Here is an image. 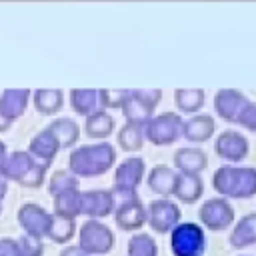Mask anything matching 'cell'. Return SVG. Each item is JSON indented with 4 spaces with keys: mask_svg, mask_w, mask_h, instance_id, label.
<instances>
[{
    "mask_svg": "<svg viewBox=\"0 0 256 256\" xmlns=\"http://www.w3.org/2000/svg\"><path fill=\"white\" fill-rule=\"evenodd\" d=\"M116 162V148L108 142L84 144L72 148L68 156V170L76 178H96L106 174Z\"/></svg>",
    "mask_w": 256,
    "mask_h": 256,
    "instance_id": "6da1fadb",
    "label": "cell"
},
{
    "mask_svg": "<svg viewBox=\"0 0 256 256\" xmlns=\"http://www.w3.org/2000/svg\"><path fill=\"white\" fill-rule=\"evenodd\" d=\"M214 190L230 200H244L256 196V168L254 166H236V164H222L216 168L212 176Z\"/></svg>",
    "mask_w": 256,
    "mask_h": 256,
    "instance_id": "7a4b0ae2",
    "label": "cell"
},
{
    "mask_svg": "<svg viewBox=\"0 0 256 256\" xmlns=\"http://www.w3.org/2000/svg\"><path fill=\"white\" fill-rule=\"evenodd\" d=\"M48 166L38 162L34 156L28 154V150H14L6 156L0 176L6 182H16L24 188H40L46 180Z\"/></svg>",
    "mask_w": 256,
    "mask_h": 256,
    "instance_id": "3957f363",
    "label": "cell"
},
{
    "mask_svg": "<svg viewBox=\"0 0 256 256\" xmlns=\"http://www.w3.org/2000/svg\"><path fill=\"white\" fill-rule=\"evenodd\" d=\"M162 100V90L160 88H138V90H128V96L122 104V114L126 122L140 124L144 126L154 114L156 106Z\"/></svg>",
    "mask_w": 256,
    "mask_h": 256,
    "instance_id": "277c9868",
    "label": "cell"
},
{
    "mask_svg": "<svg viewBox=\"0 0 256 256\" xmlns=\"http://www.w3.org/2000/svg\"><path fill=\"white\" fill-rule=\"evenodd\" d=\"M184 118L178 112H162L152 116L144 124V140L152 142L154 146H168L182 138Z\"/></svg>",
    "mask_w": 256,
    "mask_h": 256,
    "instance_id": "5b68a950",
    "label": "cell"
},
{
    "mask_svg": "<svg viewBox=\"0 0 256 256\" xmlns=\"http://www.w3.org/2000/svg\"><path fill=\"white\" fill-rule=\"evenodd\" d=\"M170 250L174 256H204L206 234L196 222H180L170 232Z\"/></svg>",
    "mask_w": 256,
    "mask_h": 256,
    "instance_id": "8992f818",
    "label": "cell"
},
{
    "mask_svg": "<svg viewBox=\"0 0 256 256\" xmlns=\"http://www.w3.org/2000/svg\"><path fill=\"white\" fill-rule=\"evenodd\" d=\"M78 246L88 256H102L114 248V232L102 220H86L78 230Z\"/></svg>",
    "mask_w": 256,
    "mask_h": 256,
    "instance_id": "52a82bcc",
    "label": "cell"
},
{
    "mask_svg": "<svg viewBox=\"0 0 256 256\" xmlns=\"http://www.w3.org/2000/svg\"><path fill=\"white\" fill-rule=\"evenodd\" d=\"M144 174H146V162H144V158H138V156L124 158L116 166V170H114L112 194H116L118 198L134 196L138 184L144 178Z\"/></svg>",
    "mask_w": 256,
    "mask_h": 256,
    "instance_id": "ba28073f",
    "label": "cell"
},
{
    "mask_svg": "<svg viewBox=\"0 0 256 256\" xmlns=\"http://www.w3.org/2000/svg\"><path fill=\"white\" fill-rule=\"evenodd\" d=\"M180 218L182 210L178 202L170 198H158L146 206V224L156 234H170L180 224Z\"/></svg>",
    "mask_w": 256,
    "mask_h": 256,
    "instance_id": "9c48e42d",
    "label": "cell"
},
{
    "mask_svg": "<svg viewBox=\"0 0 256 256\" xmlns=\"http://www.w3.org/2000/svg\"><path fill=\"white\" fill-rule=\"evenodd\" d=\"M16 220H18L20 228L24 230V236L42 242L44 238H48L50 224H52V212H48L40 204L26 202L18 208Z\"/></svg>",
    "mask_w": 256,
    "mask_h": 256,
    "instance_id": "30bf717a",
    "label": "cell"
},
{
    "mask_svg": "<svg viewBox=\"0 0 256 256\" xmlns=\"http://www.w3.org/2000/svg\"><path fill=\"white\" fill-rule=\"evenodd\" d=\"M198 218H200L202 228L212 230V232H222L234 224V208L230 200L222 196H214V198L204 200V204L198 210Z\"/></svg>",
    "mask_w": 256,
    "mask_h": 256,
    "instance_id": "8fae6325",
    "label": "cell"
},
{
    "mask_svg": "<svg viewBox=\"0 0 256 256\" xmlns=\"http://www.w3.org/2000/svg\"><path fill=\"white\" fill-rule=\"evenodd\" d=\"M214 152L220 160H226L228 164H236L244 160L250 152L248 138L238 130H222L214 140Z\"/></svg>",
    "mask_w": 256,
    "mask_h": 256,
    "instance_id": "7c38bea8",
    "label": "cell"
},
{
    "mask_svg": "<svg viewBox=\"0 0 256 256\" xmlns=\"http://www.w3.org/2000/svg\"><path fill=\"white\" fill-rule=\"evenodd\" d=\"M112 214H114L116 226L124 232H136L146 224V206L142 204L138 194L120 198Z\"/></svg>",
    "mask_w": 256,
    "mask_h": 256,
    "instance_id": "4fadbf2b",
    "label": "cell"
},
{
    "mask_svg": "<svg viewBox=\"0 0 256 256\" xmlns=\"http://www.w3.org/2000/svg\"><path fill=\"white\" fill-rule=\"evenodd\" d=\"M116 208V198L112 190H86L80 194V216H88V220H102L110 216Z\"/></svg>",
    "mask_w": 256,
    "mask_h": 256,
    "instance_id": "5bb4252c",
    "label": "cell"
},
{
    "mask_svg": "<svg viewBox=\"0 0 256 256\" xmlns=\"http://www.w3.org/2000/svg\"><path fill=\"white\" fill-rule=\"evenodd\" d=\"M246 102H248V98L244 96V92H240L236 88H220L214 96V110H216L218 118H222L224 122L236 124L238 114L242 112Z\"/></svg>",
    "mask_w": 256,
    "mask_h": 256,
    "instance_id": "9a60e30c",
    "label": "cell"
},
{
    "mask_svg": "<svg viewBox=\"0 0 256 256\" xmlns=\"http://www.w3.org/2000/svg\"><path fill=\"white\" fill-rule=\"evenodd\" d=\"M32 98V90L28 88H8L0 94V116L6 122H16L24 112Z\"/></svg>",
    "mask_w": 256,
    "mask_h": 256,
    "instance_id": "2e32d148",
    "label": "cell"
},
{
    "mask_svg": "<svg viewBox=\"0 0 256 256\" xmlns=\"http://www.w3.org/2000/svg\"><path fill=\"white\" fill-rule=\"evenodd\" d=\"M60 152V144L56 140V136L52 134V130L46 126L42 128L40 132H36L32 138H30V144H28V154L34 156L38 162L46 164L50 168V164L54 162L56 154Z\"/></svg>",
    "mask_w": 256,
    "mask_h": 256,
    "instance_id": "e0dca14e",
    "label": "cell"
},
{
    "mask_svg": "<svg viewBox=\"0 0 256 256\" xmlns=\"http://www.w3.org/2000/svg\"><path fill=\"white\" fill-rule=\"evenodd\" d=\"M174 168L180 174H200L208 166V154L196 146H182L174 150Z\"/></svg>",
    "mask_w": 256,
    "mask_h": 256,
    "instance_id": "ac0fdd59",
    "label": "cell"
},
{
    "mask_svg": "<svg viewBox=\"0 0 256 256\" xmlns=\"http://www.w3.org/2000/svg\"><path fill=\"white\" fill-rule=\"evenodd\" d=\"M214 132H216V120L210 114H194L188 120H184L182 126V136L194 144L208 142L214 136Z\"/></svg>",
    "mask_w": 256,
    "mask_h": 256,
    "instance_id": "d6986e66",
    "label": "cell"
},
{
    "mask_svg": "<svg viewBox=\"0 0 256 256\" xmlns=\"http://www.w3.org/2000/svg\"><path fill=\"white\" fill-rule=\"evenodd\" d=\"M204 194V182L200 174H180L176 172L172 196L182 204H194Z\"/></svg>",
    "mask_w": 256,
    "mask_h": 256,
    "instance_id": "ffe728a7",
    "label": "cell"
},
{
    "mask_svg": "<svg viewBox=\"0 0 256 256\" xmlns=\"http://www.w3.org/2000/svg\"><path fill=\"white\" fill-rule=\"evenodd\" d=\"M230 246L234 250H242L256 244V212L244 214L232 228V234L228 238Z\"/></svg>",
    "mask_w": 256,
    "mask_h": 256,
    "instance_id": "44dd1931",
    "label": "cell"
},
{
    "mask_svg": "<svg viewBox=\"0 0 256 256\" xmlns=\"http://www.w3.org/2000/svg\"><path fill=\"white\" fill-rule=\"evenodd\" d=\"M70 106L80 116H92L102 110L100 92L96 88H72L70 90Z\"/></svg>",
    "mask_w": 256,
    "mask_h": 256,
    "instance_id": "7402d4cb",
    "label": "cell"
},
{
    "mask_svg": "<svg viewBox=\"0 0 256 256\" xmlns=\"http://www.w3.org/2000/svg\"><path fill=\"white\" fill-rule=\"evenodd\" d=\"M44 254V244L20 236V238H0V256H42Z\"/></svg>",
    "mask_w": 256,
    "mask_h": 256,
    "instance_id": "603a6c76",
    "label": "cell"
},
{
    "mask_svg": "<svg viewBox=\"0 0 256 256\" xmlns=\"http://www.w3.org/2000/svg\"><path fill=\"white\" fill-rule=\"evenodd\" d=\"M174 182H176V172L166 166V164H156L146 176V184L152 192L160 196H172L174 192Z\"/></svg>",
    "mask_w": 256,
    "mask_h": 256,
    "instance_id": "cb8c5ba5",
    "label": "cell"
},
{
    "mask_svg": "<svg viewBox=\"0 0 256 256\" xmlns=\"http://www.w3.org/2000/svg\"><path fill=\"white\" fill-rule=\"evenodd\" d=\"M32 104L40 114L52 116L60 112L64 104V92L58 88H38L32 92Z\"/></svg>",
    "mask_w": 256,
    "mask_h": 256,
    "instance_id": "d4e9b609",
    "label": "cell"
},
{
    "mask_svg": "<svg viewBox=\"0 0 256 256\" xmlns=\"http://www.w3.org/2000/svg\"><path fill=\"white\" fill-rule=\"evenodd\" d=\"M48 128L56 136V140L60 144V150L62 148H72L78 142V138H80V126L72 118H68V116H60V118L52 120L48 124Z\"/></svg>",
    "mask_w": 256,
    "mask_h": 256,
    "instance_id": "484cf974",
    "label": "cell"
},
{
    "mask_svg": "<svg viewBox=\"0 0 256 256\" xmlns=\"http://www.w3.org/2000/svg\"><path fill=\"white\" fill-rule=\"evenodd\" d=\"M114 126H116L114 116L108 114L106 110H100V112H96V114H92V116L86 118V122H84V132H86L88 138L104 140V138H108V136L114 132Z\"/></svg>",
    "mask_w": 256,
    "mask_h": 256,
    "instance_id": "4316f807",
    "label": "cell"
},
{
    "mask_svg": "<svg viewBox=\"0 0 256 256\" xmlns=\"http://www.w3.org/2000/svg\"><path fill=\"white\" fill-rule=\"evenodd\" d=\"M80 194H82L80 188H72V190L56 194L52 198L54 200V212L52 214L76 220V216H80Z\"/></svg>",
    "mask_w": 256,
    "mask_h": 256,
    "instance_id": "83f0119b",
    "label": "cell"
},
{
    "mask_svg": "<svg viewBox=\"0 0 256 256\" xmlns=\"http://www.w3.org/2000/svg\"><path fill=\"white\" fill-rule=\"evenodd\" d=\"M174 104L180 112L194 116V112H198L204 106V90L202 88H176Z\"/></svg>",
    "mask_w": 256,
    "mask_h": 256,
    "instance_id": "f1b7e54d",
    "label": "cell"
},
{
    "mask_svg": "<svg viewBox=\"0 0 256 256\" xmlns=\"http://www.w3.org/2000/svg\"><path fill=\"white\" fill-rule=\"evenodd\" d=\"M116 140H118L120 150H124V152H138L144 146V126L126 122L120 128Z\"/></svg>",
    "mask_w": 256,
    "mask_h": 256,
    "instance_id": "f546056e",
    "label": "cell"
},
{
    "mask_svg": "<svg viewBox=\"0 0 256 256\" xmlns=\"http://www.w3.org/2000/svg\"><path fill=\"white\" fill-rule=\"evenodd\" d=\"M76 234V220L72 218H62L52 214V224H50V232L48 238L56 244H66L72 240V236Z\"/></svg>",
    "mask_w": 256,
    "mask_h": 256,
    "instance_id": "4dcf8cb0",
    "label": "cell"
},
{
    "mask_svg": "<svg viewBox=\"0 0 256 256\" xmlns=\"http://www.w3.org/2000/svg\"><path fill=\"white\" fill-rule=\"evenodd\" d=\"M128 256H158V244L150 234L136 232L128 240Z\"/></svg>",
    "mask_w": 256,
    "mask_h": 256,
    "instance_id": "1f68e13d",
    "label": "cell"
},
{
    "mask_svg": "<svg viewBox=\"0 0 256 256\" xmlns=\"http://www.w3.org/2000/svg\"><path fill=\"white\" fill-rule=\"evenodd\" d=\"M78 186H80V178H76L70 170H56V172L50 176L48 194L54 198L56 194L66 192V190H72V188H78Z\"/></svg>",
    "mask_w": 256,
    "mask_h": 256,
    "instance_id": "d6a6232c",
    "label": "cell"
},
{
    "mask_svg": "<svg viewBox=\"0 0 256 256\" xmlns=\"http://www.w3.org/2000/svg\"><path fill=\"white\" fill-rule=\"evenodd\" d=\"M98 92H100L102 110H106V108H122V104H124V100L128 96V90H116V88H102Z\"/></svg>",
    "mask_w": 256,
    "mask_h": 256,
    "instance_id": "836d02e7",
    "label": "cell"
},
{
    "mask_svg": "<svg viewBox=\"0 0 256 256\" xmlns=\"http://www.w3.org/2000/svg\"><path fill=\"white\" fill-rule=\"evenodd\" d=\"M236 124L246 128V130H250V132H256V102H252V100L246 102V106L238 114Z\"/></svg>",
    "mask_w": 256,
    "mask_h": 256,
    "instance_id": "e575fe53",
    "label": "cell"
},
{
    "mask_svg": "<svg viewBox=\"0 0 256 256\" xmlns=\"http://www.w3.org/2000/svg\"><path fill=\"white\" fill-rule=\"evenodd\" d=\"M58 256H88V254L76 244V246H66V248H62V252H60Z\"/></svg>",
    "mask_w": 256,
    "mask_h": 256,
    "instance_id": "d590c367",
    "label": "cell"
},
{
    "mask_svg": "<svg viewBox=\"0 0 256 256\" xmlns=\"http://www.w3.org/2000/svg\"><path fill=\"white\" fill-rule=\"evenodd\" d=\"M6 192H8V182L0 176V214H2V202L6 198Z\"/></svg>",
    "mask_w": 256,
    "mask_h": 256,
    "instance_id": "8d00e7d4",
    "label": "cell"
},
{
    "mask_svg": "<svg viewBox=\"0 0 256 256\" xmlns=\"http://www.w3.org/2000/svg\"><path fill=\"white\" fill-rule=\"evenodd\" d=\"M6 156H8V152H6V144L0 140V170H2V164H4Z\"/></svg>",
    "mask_w": 256,
    "mask_h": 256,
    "instance_id": "74e56055",
    "label": "cell"
},
{
    "mask_svg": "<svg viewBox=\"0 0 256 256\" xmlns=\"http://www.w3.org/2000/svg\"><path fill=\"white\" fill-rule=\"evenodd\" d=\"M10 126H12V124H10V122H6V120L0 116V132H6V130H10Z\"/></svg>",
    "mask_w": 256,
    "mask_h": 256,
    "instance_id": "f35d334b",
    "label": "cell"
},
{
    "mask_svg": "<svg viewBox=\"0 0 256 256\" xmlns=\"http://www.w3.org/2000/svg\"><path fill=\"white\" fill-rule=\"evenodd\" d=\"M238 256H246V254H238Z\"/></svg>",
    "mask_w": 256,
    "mask_h": 256,
    "instance_id": "ab89813d",
    "label": "cell"
}]
</instances>
